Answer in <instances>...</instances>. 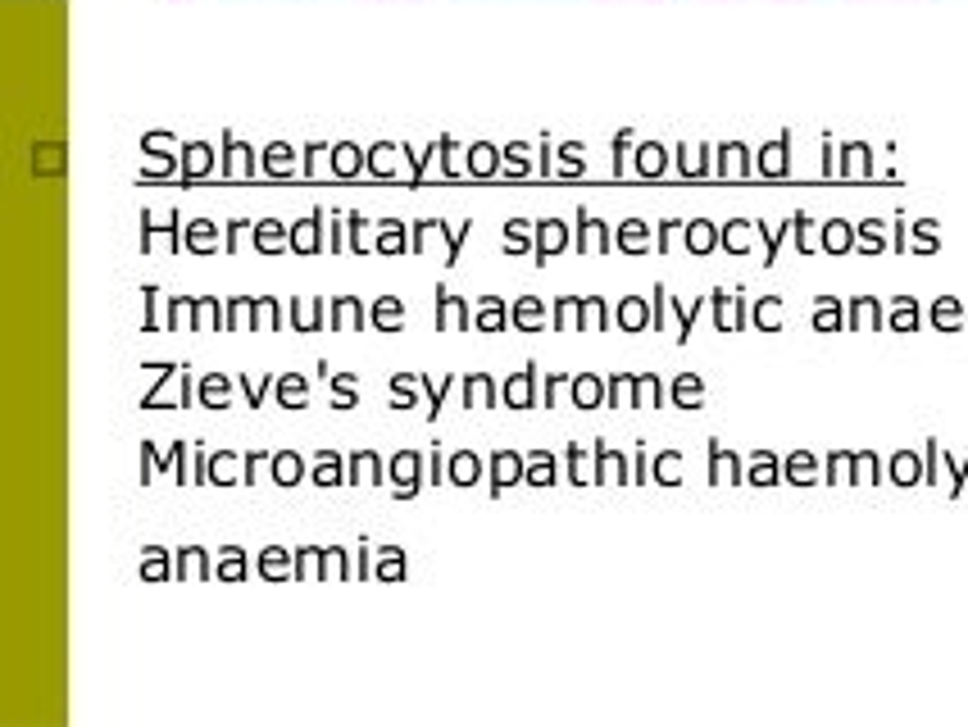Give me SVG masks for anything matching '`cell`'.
Returning a JSON list of instances; mask_svg holds the SVG:
<instances>
[{
	"instance_id": "1",
	"label": "cell",
	"mask_w": 968,
	"mask_h": 727,
	"mask_svg": "<svg viewBox=\"0 0 968 727\" xmlns=\"http://www.w3.org/2000/svg\"><path fill=\"white\" fill-rule=\"evenodd\" d=\"M264 319V328H277L283 323V305H277L273 296H233L227 300V328L223 332H241L246 323H250V332H255V323Z\"/></svg>"
},
{
	"instance_id": "2",
	"label": "cell",
	"mask_w": 968,
	"mask_h": 727,
	"mask_svg": "<svg viewBox=\"0 0 968 727\" xmlns=\"http://www.w3.org/2000/svg\"><path fill=\"white\" fill-rule=\"evenodd\" d=\"M191 378L187 364H160V386L141 396V409H169V405H191Z\"/></svg>"
},
{
	"instance_id": "3",
	"label": "cell",
	"mask_w": 968,
	"mask_h": 727,
	"mask_svg": "<svg viewBox=\"0 0 968 727\" xmlns=\"http://www.w3.org/2000/svg\"><path fill=\"white\" fill-rule=\"evenodd\" d=\"M323 568H333V578H346L350 564H346V551H323V545H305V551H296V582H314Z\"/></svg>"
},
{
	"instance_id": "4",
	"label": "cell",
	"mask_w": 968,
	"mask_h": 727,
	"mask_svg": "<svg viewBox=\"0 0 968 727\" xmlns=\"http://www.w3.org/2000/svg\"><path fill=\"white\" fill-rule=\"evenodd\" d=\"M587 319H592L596 328L605 323V305H600L596 296H587V300L559 296V300H555V315H550V328H555V332H569V328L578 323V332H582V323H587Z\"/></svg>"
},
{
	"instance_id": "5",
	"label": "cell",
	"mask_w": 968,
	"mask_h": 727,
	"mask_svg": "<svg viewBox=\"0 0 968 727\" xmlns=\"http://www.w3.org/2000/svg\"><path fill=\"white\" fill-rule=\"evenodd\" d=\"M387 478L396 486V501H414L419 486H423V455L419 451H400L392 464H387Z\"/></svg>"
},
{
	"instance_id": "6",
	"label": "cell",
	"mask_w": 968,
	"mask_h": 727,
	"mask_svg": "<svg viewBox=\"0 0 968 727\" xmlns=\"http://www.w3.org/2000/svg\"><path fill=\"white\" fill-rule=\"evenodd\" d=\"M523 469H528V455H519V451H496V455H487V478H492V496H505L509 486H519L523 482Z\"/></svg>"
},
{
	"instance_id": "7",
	"label": "cell",
	"mask_w": 968,
	"mask_h": 727,
	"mask_svg": "<svg viewBox=\"0 0 968 727\" xmlns=\"http://www.w3.org/2000/svg\"><path fill=\"white\" fill-rule=\"evenodd\" d=\"M537 364H523L514 378H505V405L509 409H532L537 405Z\"/></svg>"
},
{
	"instance_id": "8",
	"label": "cell",
	"mask_w": 968,
	"mask_h": 727,
	"mask_svg": "<svg viewBox=\"0 0 968 727\" xmlns=\"http://www.w3.org/2000/svg\"><path fill=\"white\" fill-rule=\"evenodd\" d=\"M346 482L350 486H360V482L364 486H382V482H387V464H382L373 451H355L346 459Z\"/></svg>"
},
{
	"instance_id": "9",
	"label": "cell",
	"mask_w": 968,
	"mask_h": 727,
	"mask_svg": "<svg viewBox=\"0 0 968 727\" xmlns=\"http://www.w3.org/2000/svg\"><path fill=\"white\" fill-rule=\"evenodd\" d=\"M206 482H214V486H237V482H246V455L219 451L214 459H206Z\"/></svg>"
},
{
	"instance_id": "10",
	"label": "cell",
	"mask_w": 968,
	"mask_h": 727,
	"mask_svg": "<svg viewBox=\"0 0 968 727\" xmlns=\"http://www.w3.org/2000/svg\"><path fill=\"white\" fill-rule=\"evenodd\" d=\"M482 473H487V459L473 455V451H455V455L446 459V482H450V486H477Z\"/></svg>"
},
{
	"instance_id": "11",
	"label": "cell",
	"mask_w": 968,
	"mask_h": 727,
	"mask_svg": "<svg viewBox=\"0 0 968 727\" xmlns=\"http://www.w3.org/2000/svg\"><path fill=\"white\" fill-rule=\"evenodd\" d=\"M250 242H255V250H260V255H283V250H291V223H277V219L255 223Z\"/></svg>"
},
{
	"instance_id": "12",
	"label": "cell",
	"mask_w": 968,
	"mask_h": 727,
	"mask_svg": "<svg viewBox=\"0 0 968 727\" xmlns=\"http://www.w3.org/2000/svg\"><path fill=\"white\" fill-rule=\"evenodd\" d=\"M269 478L283 491H291V486H300L305 478H310V469H305V459L296 451H273L269 455Z\"/></svg>"
},
{
	"instance_id": "13",
	"label": "cell",
	"mask_w": 968,
	"mask_h": 727,
	"mask_svg": "<svg viewBox=\"0 0 968 727\" xmlns=\"http://www.w3.org/2000/svg\"><path fill=\"white\" fill-rule=\"evenodd\" d=\"M173 578L177 582H206V578H214V564L200 545H187V551H177V559H173Z\"/></svg>"
},
{
	"instance_id": "14",
	"label": "cell",
	"mask_w": 968,
	"mask_h": 727,
	"mask_svg": "<svg viewBox=\"0 0 968 727\" xmlns=\"http://www.w3.org/2000/svg\"><path fill=\"white\" fill-rule=\"evenodd\" d=\"M233 382H237V378H227V373H206V378L196 382V405L227 409V405H233Z\"/></svg>"
},
{
	"instance_id": "15",
	"label": "cell",
	"mask_w": 968,
	"mask_h": 727,
	"mask_svg": "<svg viewBox=\"0 0 968 727\" xmlns=\"http://www.w3.org/2000/svg\"><path fill=\"white\" fill-rule=\"evenodd\" d=\"M460 392H464V405H477V409H496L500 405V386L492 373H469L460 378Z\"/></svg>"
},
{
	"instance_id": "16",
	"label": "cell",
	"mask_w": 968,
	"mask_h": 727,
	"mask_svg": "<svg viewBox=\"0 0 968 727\" xmlns=\"http://www.w3.org/2000/svg\"><path fill=\"white\" fill-rule=\"evenodd\" d=\"M569 246V223H559V219H542L537 223V246H532V255H537V264H546L550 255H559Z\"/></svg>"
},
{
	"instance_id": "17",
	"label": "cell",
	"mask_w": 968,
	"mask_h": 727,
	"mask_svg": "<svg viewBox=\"0 0 968 727\" xmlns=\"http://www.w3.org/2000/svg\"><path fill=\"white\" fill-rule=\"evenodd\" d=\"M509 323H514L519 332H542L550 323V315H546V305L537 296H519L514 305H509Z\"/></svg>"
},
{
	"instance_id": "18",
	"label": "cell",
	"mask_w": 968,
	"mask_h": 727,
	"mask_svg": "<svg viewBox=\"0 0 968 727\" xmlns=\"http://www.w3.org/2000/svg\"><path fill=\"white\" fill-rule=\"evenodd\" d=\"M291 250L296 255H319L323 250V214H305L300 223H291Z\"/></svg>"
},
{
	"instance_id": "19",
	"label": "cell",
	"mask_w": 968,
	"mask_h": 727,
	"mask_svg": "<svg viewBox=\"0 0 968 727\" xmlns=\"http://www.w3.org/2000/svg\"><path fill=\"white\" fill-rule=\"evenodd\" d=\"M183 246H187L191 255H214V250H223L219 223H210V219H191L187 232H183Z\"/></svg>"
},
{
	"instance_id": "20",
	"label": "cell",
	"mask_w": 968,
	"mask_h": 727,
	"mask_svg": "<svg viewBox=\"0 0 968 727\" xmlns=\"http://www.w3.org/2000/svg\"><path fill=\"white\" fill-rule=\"evenodd\" d=\"M437 328L442 332H469V305L460 296H450L446 287H437Z\"/></svg>"
},
{
	"instance_id": "21",
	"label": "cell",
	"mask_w": 968,
	"mask_h": 727,
	"mask_svg": "<svg viewBox=\"0 0 968 727\" xmlns=\"http://www.w3.org/2000/svg\"><path fill=\"white\" fill-rule=\"evenodd\" d=\"M260 578H269V582L296 578V555H287V545H264L260 551Z\"/></svg>"
},
{
	"instance_id": "22",
	"label": "cell",
	"mask_w": 968,
	"mask_h": 727,
	"mask_svg": "<svg viewBox=\"0 0 968 727\" xmlns=\"http://www.w3.org/2000/svg\"><path fill=\"white\" fill-rule=\"evenodd\" d=\"M310 482H314L319 491L342 486V482H346V459H342L337 451H323V455L310 464Z\"/></svg>"
},
{
	"instance_id": "23",
	"label": "cell",
	"mask_w": 968,
	"mask_h": 727,
	"mask_svg": "<svg viewBox=\"0 0 968 727\" xmlns=\"http://www.w3.org/2000/svg\"><path fill=\"white\" fill-rule=\"evenodd\" d=\"M369 323H373L377 332H400V328H405V300H400V296H377V300L369 305Z\"/></svg>"
},
{
	"instance_id": "24",
	"label": "cell",
	"mask_w": 968,
	"mask_h": 727,
	"mask_svg": "<svg viewBox=\"0 0 968 727\" xmlns=\"http://www.w3.org/2000/svg\"><path fill=\"white\" fill-rule=\"evenodd\" d=\"M569 392H573V405H578V409H600L609 382H600L596 373H578V378H569Z\"/></svg>"
},
{
	"instance_id": "25",
	"label": "cell",
	"mask_w": 968,
	"mask_h": 727,
	"mask_svg": "<svg viewBox=\"0 0 968 727\" xmlns=\"http://www.w3.org/2000/svg\"><path fill=\"white\" fill-rule=\"evenodd\" d=\"M287 319L296 323V332H319V328H323V300H319V296H296V300H287Z\"/></svg>"
},
{
	"instance_id": "26",
	"label": "cell",
	"mask_w": 968,
	"mask_h": 727,
	"mask_svg": "<svg viewBox=\"0 0 968 727\" xmlns=\"http://www.w3.org/2000/svg\"><path fill=\"white\" fill-rule=\"evenodd\" d=\"M523 482H528V486H555V482H559V459H555V451H532V455H528V469H523Z\"/></svg>"
},
{
	"instance_id": "27",
	"label": "cell",
	"mask_w": 968,
	"mask_h": 727,
	"mask_svg": "<svg viewBox=\"0 0 968 727\" xmlns=\"http://www.w3.org/2000/svg\"><path fill=\"white\" fill-rule=\"evenodd\" d=\"M369 323V309L355 296H337L333 300V332H360Z\"/></svg>"
},
{
	"instance_id": "28",
	"label": "cell",
	"mask_w": 968,
	"mask_h": 727,
	"mask_svg": "<svg viewBox=\"0 0 968 727\" xmlns=\"http://www.w3.org/2000/svg\"><path fill=\"white\" fill-rule=\"evenodd\" d=\"M141 459H146V473H141V482H156V473H160V455H156V446L150 441H141ZM183 459H187V441H173V451H169V464H177V482H187L183 478Z\"/></svg>"
},
{
	"instance_id": "29",
	"label": "cell",
	"mask_w": 968,
	"mask_h": 727,
	"mask_svg": "<svg viewBox=\"0 0 968 727\" xmlns=\"http://www.w3.org/2000/svg\"><path fill=\"white\" fill-rule=\"evenodd\" d=\"M373 250H377V255H405V250H414V242H410V237H405V223L387 219V223H377V237H373Z\"/></svg>"
},
{
	"instance_id": "30",
	"label": "cell",
	"mask_w": 968,
	"mask_h": 727,
	"mask_svg": "<svg viewBox=\"0 0 968 727\" xmlns=\"http://www.w3.org/2000/svg\"><path fill=\"white\" fill-rule=\"evenodd\" d=\"M505 323H509L505 300H500V296H482V300H477V315H473V328H477V332H500Z\"/></svg>"
},
{
	"instance_id": "31",
	"label": "cell",
	"mask_w": 968,
	"mask_h": 727,
	"mask_svg": "<svg viewBox=\"0 0 968 727\" xmlns=\"http://www.w3.org/2000/svg\"><path fill=\"white\" fill-rule=\"evenodd\" d=\"M273 392H277V405H283V409H305V392H310V382H305L300 373H277Z\"/></svg>"
},
{
	"instance_id": "32",
	"label": "cell",
	"mask_w": 968,
	"mask_h": 727,
	"mask_svg": "<svg viewBox=\"0 0 968 727\" xmlns=\"http://www.w3.org/2000/svg\"><path fill=\"white\" fill-rule=\"evenodd\" d=\"M214 578H219V582H241V578H250V564H246V555H241V545H227V551L214 559Z\"/></svg>"
},
{
	"instance_id": "33",
	"label": "cell",
	"mask_w": 968,
	"mask_h": 727,
	"mask_svg": "<svg viewBox=\"0 0 968 727\" xmlns=\"http://www.w3.org/2000/svg\"><path fill=\"white\" fill-rule=\"evenodd\" d=\"M500 246H505V255H523V250L537 246V227H532L528 219L505 223V237H500Z\"/></svg>"
},
{
	"instance_id": "34",
	"label": "cell",
	"mask_w": 968,
	"mask_h": 727,
	"mask_svg": "<svg viewBox=\"0 0 968 727\" xmlns=\"http://www.w3.org/2000/svg\"><path fill=\"white\" fill-rule=\"evenodd\" d=\"M373 578H377V582H400V578H405V551H400V545H382Z\"/></svg>"
},
{
	"instance_id": "35",
	"label": "cell",
	"mask_w": 968,
	"mask_h": 727,
	"mask_svg": "<svg viewBox=\"0 0 968 727\" xmlns=\"http://www.w3.org/2000/svg\"><path fill=\"white\" fill-rule=\"evenodd\" d=\"M592 482H632L623 459L609 455V446H596V469H592Z\"/></svg>"
},
{
	"instance_id": "36",
	"label": "cell",
	"mask_w": 968,
	"mask_h": 727,
	"mask_svg": "<svg viewBox=\"0 0 968 727\" xmlns=\"http://www.w3.org/2000/svg\"><path fill=\"white\" fill-rule=\"evenodd\" d=\"M141 578H146V582H164V578H173V559H169L164 545H150V551H146V559H141Z\"/></svg>"
},
{
	"instance_id": "37",
	"label": "cell",
	"mask_w": 968,
	"mask_h": 727,
	"mask_svg": "<svg viewBox=\"0 0 968 727\" xmlns=\"http://www.w3.org/2000/svg\"><path fill=\"white\" fill-rule=\"evenodd\" d=\"M615 242H619V250H628V255H636V250H646L650 246V227L646 223H623L619 232H615Z\"/></svg>"
},
{
	"instance_id": "38",
	"label": "cell",
	"mask_w": 968,
	"mask_h": 727,
	"mask_svg": "<svg viewBox=\"0 0 968 727\" xmlns=\"http://www.w3.org/2000/svg\"><path fill=\"white\" fill-rule=\"evenodd\" d=\"M355 386H360V378H355V373H337L333 378V396H337L333 409H355V405H360V401H355Z\"/></svg>"
},
{
	"instance_id": "39",
	"label": "cell",
	"mask_w": 968,
	"mask_h": 727,
	"mask_svg": "<svg viewBox=\"0 0 968 727\" xmlns=\"http://www.w3.org/2000/svg\"><path fill=\"white\" fill-rule=\"evenodd\" d=\"M237 382H241V392H246V401H250V409H260V405H264V392H269V386H273V382H277V373H264V378H260V382H250V373H241V378H237Z\"/></svg>"
},
{
	"instance_id": "40",
	"label": "cell",
	"mask_w": 968,
	"mask_h": 727,
	"mask_svg": "<svg viewBox=\"0 0 968 727\" xmlns=\"http://www.w3.org/2000/svg\"><path fill=\"white\" fill-rule=\"evenodd\" d=\"M605 246H609L605 223H582V232H578V250H605Z\"/></svg>"
},
{
	"instance_id": "41",
	"label": "cell",
	"mask_w": 968,
	"mask_h": 727,
	"mask_svg": "<svg viewBox=\"0 0 968 727\" xmlns=\"http://www.w3.org/2000/svg\"><path fill=\"white\" fill-rule=\"evenodd\" d=\"M646 319H650V315H646V305H642V300H636V296H628V300L619 305V323H623L628 332H636V328H642Z\"/></svg>"
},
{
	"instance_id": "42",
	"label": "cell",
	"mask_w": 968,
	"mask_h": 727,
	"mask_svg": "<svg viewBox=\"0 0 968 727\" xmlns=\"http://www.w3.org/2000/svg\"><path fill=\"white\" fill-rule=\"evenodd\" d=\"M369 227H373L369 219H360V214H346V232H350L346 246H350V250H373V242H364V232H369Z\"/></svg>"
},
{
	"instance_id": "43",
	"label": "cell",
	"mask_w": 968,
	"mask_h": 727,
	"mask_svg": "<svg viewBox=\"0 0 968 727\" xmlns=\"http://www.w3.org/2000/svg\"><path fill=\"white\" fill-rule=\"evenodd\" d=\"M206 169H210V146H191V150H187V169H183V177L191 182V177H200Z\"/></svg>"
},
{
	"instance_id": "44",
	"label": "cell",
	"mask_w": 968,
	"mask_h": 727,
	"mask_svg": "<svg viewBox=\"0 0 968 727\" xmlns=\"http://www.w3.org/2000/svg\"><path fill=\"white\" fill-rule=\"evenodd\" d=\"M564 464H569V473H564V478H569L573 486H578V482H592V473H582V451H578V441H569V446H564Z\"/></svg>"
},
{
	"instance_id": "45",
	"label": "cell",
	"mask_w": 968,
	"mask_h": 727,
	"mask_svg": "<svg viewBox=\"0 0 968 727\" xmlns=\"http://www.w3.org/2000/svg\"><path fill=\"white\" fill-rule=\"evenodd\" d=\"M469 169H473V177H487V173L496 169V150H492V146H473Z\"/></svg>"
},
{
	"instance_id": "46",
	"label": "cell",
	"mask_w": 968,
	"mask_h": 727,
	"mask_svg": "<svg viewBox=\"0 0 968 727\" xmlns=\"http://www.w3.org/2000/svg\"><path fill=\"white\" fill-rule=\"evenodd\" d=\"M264 164H269V173H277V177L291 173V146H269V160H264Z\"/></svg>"
},
{
	"instance_id": "47",
	"label": "cell",
	"mask_w": 968,
	"mask_h": 727,
	"mask_svg": "<svg viewBox=\"0 0 968 727\" xmlns=\"http://www.w3.org/2000/svg\"><path fill=\"white\" fill-rule=\"evenodd\" d=\"M337 173H342V177L360 173V150H355V146H337Z\"/></svg>"
},
{
	"instance_id": "48",
	"label": "cell",
	"mask_w": 968,
	"mask_h": 727,
	"mask_svg": "<svg viewBox=\"0 0 968 727\" xmlns=\"http://www.w3.org/2000/svg\"><path fill=\"white\" fill-rule=\"evenodd\" d=\"M673 396H678V405H682V409H692V405H696V396H700V382H696V378H682V382L673 386Z\"/></svg>"
},
{
	"instance_id": "49",
	"label": "cell",
	"mask_w": 968,
	"mask_h": 727,
	"mask_svg": "<svg viewBox=\"0 0 968 727\" xmlns=\"http://www.w3.org/2000/svg\"><path fill=\"white\" fill-rule=\"evenodd\" d=\"M686 242H692V250H709V246H715V227H709V223H692Z\"/></svg>"
},
{
	"instance_id": "50",
	"label": "cell",
	"mask_w": 968,
	"mask_h": 727,
	"mask_svg": "<svg viewBox=\"0 0 968 727\" xmlns=\"http://www.w3.org/2000/svg\"><path fill=\"white\" fill-rule=\"evenodd\" d=\"M250 223L246 219H237V223H227V237H223V255H237V242H241V232H246Z\"/></svg>"
},
{
	"instance_id": "51",
	"label": "cell",
	"mask_w": 968,
	"mask_h": 727,
	"mask_svg": "<svg viewBox=\"0 0 968 727\" xmlns=\"http://www.w3.org/2000/svg\"><path fill=\"white\" fill-rule=\"evenodd\" d=\"M828 246H832V250H846V246H851L846 223H832V227H828Z\"/></svg>"
},
{
	"instance_id": "52",
	"label": "cell",
	"mask_w": 968,
	"mask_h": 727,
	"mask_svg": "<svg viewBox=\"0 0 968 727\" xmlns=\"http://www.w3.org/2000/svg\"><path fill=\"white\" fill-rule=\"evenodd\" d=\"M373 169H377V173H392V169H396V160H392V146H377V155H373Z\"/></svg>"
},
{
	"instance_id": "53",
	"label": "cell",
	"mask_w": 968,
	"mask_h": 727,
	"mask_svg": "<svg viewBox=\"0 0 968 727\" xmlns=\"http://www.w3.org/2000/svg\"><path fill=\"white\" fill-rule=\"evenodd\" d=\"M673 473H678V455H665L659 459V482H678Z\"/></svg>"
},
{
	"instance_id": "54",
	"label": "cell",
	"mask_w": 968,
	"mask_h": 727,
	"mask_svg": "<svg viewBox=\"0 0 968 727\" xmlns=\"http://www.w3.org/2000/svg\"><path fill=\"white\" fill-rule=\"evenodd\" d=\"M241 150H246V146H233V160H227V173H237V169H255V160H246Z\"/></svg>"
},
{
	"instance_id": "55",
	"label": "cell",
	"mask_w": 968,
	"mask_h": 727,
	"mask_svg": "<svg viewBox=\"0 0 968 727\" xmlns=\"http://www.w3.org/2000/svg\"><path fill=\"white\" fill-rule=\"evenodd\" d=\"M642 169H646V173H655V169H659V155H655V146H646V150H642Z\"/></svg>"
}]
</instances>
